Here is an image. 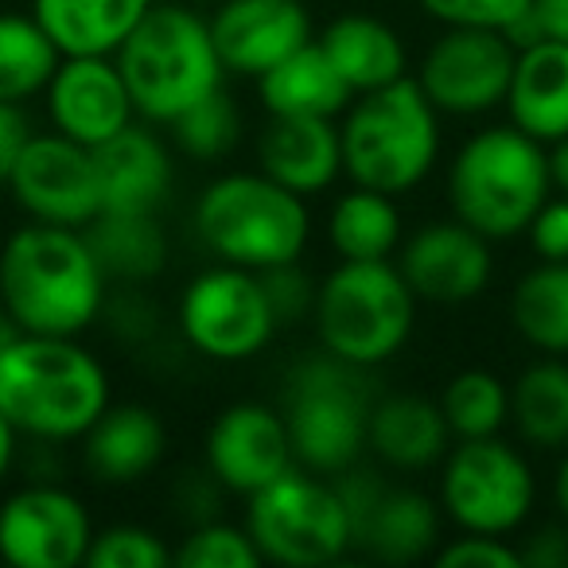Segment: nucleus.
Instances as JSON below:
<instances>
[{"mask_svg":"<svg viewBox=\"0 0 568 568\" xmlns=\"http://www.w3.org/2000/svg\"><path fill=\"white\" fill-rule=\"evenodd\" d=\"M59 63L63 55L32 12H0V102L43 98Z\"/></svg>","mask_w":568,"mask_h":568,"instance_id":"2f4dec72","label":"nucleus"},{"mask_svg":"<svg viewBox=\"0 0 568 568\" xmlns=\"http://www.w3.org/2000/svg\"><path fill=\"white\" fill-rule=\"evenodd\" d=\"M534 0H417V9L440 28H490L510 32Z\"/></svg>","mask_w":568,"mask_h":568,"instance_id":"e433bc0d","label":"nucleus"},{"mask_svg":"<svg viewBox=\"0 0 568 568\" xmlns=\"http://www.w3.org/2000/svg\"><path fill=\"white\" fill-rule=\"evenodd\" d=\"M444 510L420 487L386 483L355 518V549L382 565H417L440 549Z\"/></svg>","mask_w":568,"mask_h":568,"instance_id":"4be33fe9","label":"nucleus"},{"mask_svg":"<svg viewBox=\"0 0 568 568\" xmlns=\"http://www.w3.org/2000/svg\"><path fill=\"white\" fill-rule=\"evenodd\" d=\"M510 425L526 448H568V358L541 355L510 382Z\"/></svg>","mask_w":568,"mask_h":568,"instance_id":"c756f323","label":"nucleus"},{"mask_svg":"<svg viewBox=\"0 0 568 568\" xmlns=\"http://www.w3.org/2000/svg\"><path fill=\"white\" fill-rule=\"evenodd\" d=\"M324 55L343 74L351 90L371 94V90L394 87V82L409 79V48H405L402 32L389 20L371 17V12H343L335 17L324 32L316 36Z\"/></svg>","mask_w":568,"mask_h":568,"instance_id":"393cba45","label":"nucleus"},{"mask_svg":"<svg viewBox=\"0 0 568 568\" xmlns=\"http://www.w3.org/2000/svg\"><path fill=\"white\" fill-rule=\"evenodd\" d=\"M183 4H195V9H206V4H211V9H214L219 0H183Z\"/></svg>","mask_w":568,"mask_h":568,"instance_id":"09e8293b","label":"nucleus"},{"mask_svg":"<svg viewBox=\"0 0 568 568\" xmlns=\"http://www.w3.org/2000/svg\"><path fill=\"white\" fill-rule=\"evenodd\" d=\"M293 467L301 464L281 405L234 402L219 409L203 436V471L230 495H257Z\"/></svg>","mask_w":568,"mask_h":568,"instance_id":"2eb2a0df","label":"nucleus"},{"mask_svg":"<svg viewBox=\"0 0 568 568\" xmlns=\"http://www.w3.org/2000/svg\"><path fill=\"white\" fill-rule=\"evenodd\" d=\"M110 276L87 230L32 222L0 245V308L28 335H82L102 320Z\"/></svg>","mask_w":568,"mask_h":568,"instance_id":"f257e3e1","label":"nucleus"},{"mask_svg":"<svg viewBox=\"0 0 568 568\" xmlns=\"http://www.w3.org/2000/svg\"><path fill=\"white\" fill-rule=\"evenodd\" d=\"M4 183L12 191V203L32 222L87 230L102 214V180H98L94 149L55 129L48 133L36 129Z\"/></svg>","mask_w":568,"mask_h":568,"instance_id":"4468645a","label":"nucleus"},{"mask_svg":"<svg viewBox=\"0 0 568 568\" xmlns=\"http://www.w3.org/2000/svg\"><path fill=\"white\" fill-rule=\"evenodd\" d=\"M518 48L506 32L490 28H440L420 55L417 87L440 118H487L503 110Z\"/></svg>","mask_w":568,"mask_h":568,"instance_id":"f8f14e48","label":"nucleus"},{"mask_svg":"<svg viewBox=\"0 0 568 568\" xmlns=\"http://www.w3.org/2000/svg\"><path fill=\"white\" fill-rule=\"evenodd\" d=\"M113 59L136 118L164 129L230 79L214 48L211 20L183 0H156Z\"/></svg>","mask_w":568,"mask_h":568,"instance_id":"7ed1b4c3","label":"nucleus"},{"mask_svg":"<svg viewBox=\"0 0 568 568\" xmlns=\"http://www.w3.org/2000/svg\"><path fill=\"white\" fill-rule=\"evenodd\" d=\"M257 98L268 118H343V110L355 102V90L332 67L320 40H312L261 74Z\"/></svg>","mask_w":568,"mask_h":568,"instance_id":"a878e982","label":"nucleus"},{"mask_svg":"<svg viewBox=\"0 0 568 568\" xmlns=\"http://www.w3.org/2000/svg\"><path fill=\"white\" fill-rule=\"evenodd\" d=\"M510 324L537 355L568 358V261H537L514 281Z\"/></svg>","mask_w":568,"mask_h":568,"instance_id":"7c9ffc66","label":"nucleus"},{"mask_svg":"<svg viewBox=\"0 0 568 568\" xmlns=\"http://www.w3.org/2000/svg\"><path fill=\"white\" fill-rule=\"evenodd\" d=\"M36 136L28 110L17 102H0V183L9 180L12 168H17L20 152L28 149V141Z\"/></svg>","mask_w":568,"mask_h":568,"instance_id":"37998d69","label":"nucleus"},{"mask_svg":"<svg viewBox=\"0 0 568 568\" xmlns=\"http://www.w3.org/2000/svg\"><path fill=\"white\" fill-rule=\"evenodd\" d=\"M87 237L102 261L105 276L118 284H152L168 268L172 242L160 222V214H129V211H102L87 226Z\"/></svg>","mask_w":568,"mask_h":568,"instance_id":"c85d7f7f","label":"nucleus"},{"mask_svg":"<svg viewBox=\"0 0 568 568\" xmlns=\"http://www.w3.org/2000/svg\"><path fill=\"white\" fill-rule=\"evenodd\" d=\"M440 121V110L413 74L394 87L358 94L339 118L343 175L382 195H409L436 172L444 144Z\"/></svg>","mask_w":568,"mask_h":568,"instance_id":"423d86ee","label":"nucleus"},{"mask_svg":"<svg viewBox=\"0 0 568 568\" xmlns=\"http://www.w3.org/2000/svg\"><path fill=\"white\" fill-rule=\"evenodd\" d=\"M506 36L514 40V48H526V43L537 40L568 43V0H534L526 17Z\"/></svg>","mask_w":568,"mask_h":568,"instance_id":"79ce46f5","label":"nucleus"},{"mask_svg":"<svg viewBox=\"0 0 568 568\" xmlns=\"http://www.w3.org/2000/svg\"><path fill=\"white\" fill-rule=\"evenodd\" d=\"M503 105L506 121L545 149L568 136V43L537 40L518 48Z\"/></svg>","mask_w":568,"mask_h":568,"instance_id":"b1692460","label":"nucleus"},{"mask_svg":"<svg viewBox=\"0 0 568 568\" xmlns=\"http://www.w3.org/2000/svg\"><path fill=\"white\" fill-rule=\"evenodd\" d=\"M452 448V428L440 402L425 394L374 397L366 417V452L389 471H433Z\"/></svg>","mask_w":568,"mask_h":568,"instance_id":"5701e85b","label":"nucleus"},{"mask_svg":"<svg viewBox=\"0 0 568 568\" xmlns=\"http://www.w3.org/2000/svg\"><path fill=\"white\" fill-rule=\"evenodd\" d=\"M24 436L12 428V420L0 413V487L12 479V471H17V464H20V448H24Z\"/></svg>","mask_w":568,"mask_h":568,"instance_id":"a18cd8bd","label":"nucleus"},{"mask_svg":"<svg viewBox=\"0 0 568 568\" xmlns=\"http://www.w3.org/2000/svg\"><path fill=\"white\" fill-rule=\"evenodd\" d=\"M366 374L343 358L308 355L288 371L281 394V413L288 436H293L296 464L304 471L335 475L351 471L366 456V417H371L374 394Z\"/></svg>","mask_w":568,"mask_h":568,"instance_id":"6e6552de","label":"nucleus"},{"mask_svg":"<svg viewBox=\"0 0 568 568\" xmlns=\"http://www.w3.org/2000/svg\"><path fill=\"white\" fill-rule=\"evenodd\" d=\"M552 506H557V518L568 526V448L560 452L557 471H552Z\"/></svg>","mask_w":568,"mask_h":568,"instance_id":"de8ad7c7","label":"nucleus"},{"mask_svg":"<svg viewBox=\"0 0 568 568\" xmlns=\"http://www.w3.org/2000/svg\"><path fill=\"white\" fill-rule=\"evenodd\" d=\"M102 320L113 327V335L125 343H144L160 332V316L152 312V304L136 293V284H125V293L118 301H105Z\"/></svg>","mask_w":568,"mask_h":568,"instance_id":"a19ab883","label":"nucleus"},{"mask_svg":"<svg viewBox=\"0 0 568 568\" xmlns=\"http://www.w3.org/2000/svg\"><path fill=\"white\" fill-rule=\"evenodd\" d=\"M257 168L304 199L324 195L343 175L339 118H268L257 136Z\"/></svg>","mask_w":568,"mask_h":568,"instance_id":"412c9836","label":"nucleus"},{"mask_svg":"<svg viewBox=\"0 0 568 568\" xmlns=\"http://www.w3.org/2000/svg\"><path fill=\"white\" fill-rule=\"evenodd\" d=\"M417 308L420 301L397 261H339L316 284L312 327L327 355L378 371L409 347Z\"/></svg>","mask_w":568,"mask_h":568,"instance_id":"0eeeda50","label":"nucleus"},{"mask_svg":"<svg viewBox=\"0 0 568 568\" xmlns=\"http://www.w3.org/2000/svg\"><path fill=\"white\" fill-rule=\"evenodd\" d=\"M102 211L160 214L175 187V156L152 125H129L94 149Z\"/></svg>","mask_w":568,"mask_h":568,"instance_id":"aec40b11","label":"nucleus"},{"mask_svg":"<svg viewBox=\"0 0 568 568\" xmlns=\"http://www.w3.org/2000/svg\"><path fill=\"white\" fill-rule=\"evenodd\" d=\"M242 526L265 565L327 568L355 549V526L335 479L304 467L284 471L245 498Z\"/></svg>","mask_w":568,"mask_h":568,"instance_id":"1a4fd4ad","label":"nucleus"},{"mask_svg":"<svg viewBox=\"0 0 568 568\" xmlns=\"http://www.w3.org/2000/svg\"><path fill=\"white\" fill-rule=\"evenodd\" d=\"M156 0H32V17L59 55H118Z\"/></svg>","mask_w":568,"mask_h":568,"instance_id":"bb28decb","label":"nucleus"},{"mask_svg":"<svg viewBox=\"0 0 568 568\" xmlns=\"http://www.w3.org/2000/svg\"><path fill=\"white\" fill-rule=\"evenodd\" d=\"M82 471L102 487H136L168 456V425L144 402H110L79 440Z\"/></svg>","mask_w":568,"mask_h":568,"instance_id":"6ab92c4d","label":"nucleus"},{"mask_svg":"<svg viewBox=\"0 0 568 568\" xmlns=\"http://www.w3.org/2000/svg\"><path fill=\"white\" fill-rule=\"evenodd\" d=\"M436 503L444 518L464 534L510 537L534 518L537 475L518 444L498 436L452 440L440 459Z\"/></svg>","mask_w":568,"mask_h":568,"instance_id":"9d476101","label":"nucleus"},{"mask_svg":"<svg viewBox=\"0 0 568 568\" xmlns=\"http://www.w3.org/2000/svg\"><path fill=\"white\" fill-rule=\"evenodd\" d=\"M537 261H568V195L552 191L526 230Z\"/></svg>","mask_w":568,"mask_h":568,"instance_id":"ea45409f","label":"nucleus"},{"mask_svg":"<svg viewBox=\"0 0 568 568\" xmlns=\"http://www.w3.org/2000/svg\"><path fill=\"white\" fill-rule=\"evenodd\" d=\"M444 187L459 222L490 242H514L552 195L549 149L510 121L487 125L456 149Z\"/></svg>","mask_w":568,"mask_h":568,"instance_id":"39448f33","label":"nucleus"},{"mask_svg":"<svg viewBox=\"0 0 568 568\" xmlns=\"http://www.w3.org/2000/svg\"><path fill=\"white\" fill-rule=\"evenodd\" d=\"M549 180L557 195H568V136L549 144Z\"/></svg>","mask_w":568,"mask_h":568,"instance_id":"49530a36","label":"nucleus"},{"mask_svg":"<svg viewBox=\"0 0 568 568\" xmlns=\"http://www.w3.org/2000/svg\"><path fill=\"white\" fill-rule=\"evenodd\" d=\"M261 284H265L268 304H273L281 327L301 324V320H312V304H316V281L301 268V261L293 265H276L261 273Z\"/></svg>","mask_w":568,"mask_h":568,"instance_id":"58836bf2","label":"nucleus"},{"mask_svg":"<svg viewBox=\"0 0 568 568\" xmlns=\"http://www.w3.org/2000/svg\"><path fill=\"white\" fill-rule=\"evenodd\" d=\"M518 549H521V565L526 568H568V526L565 521L541 526L537 534H529Z\"/></svg>","mask_w":568,"mask_h":568,"instance_id":"c03bdc74","label":"nucleus"},{"mask_svg":"<svg viewBox=\"0 0 568 568\" xmlns=\"http://www.w3.org/2000/svg\"><path fill=\"white\" fill-rule=\"evenodd\" d=\"M327 245L339 261H394L405 242V219L394 195L351 183L327 211Z\"/></svg>","mask_w":568,"mask_h":568,"instance_id":"cd10ccee","label":"nucleus"},{"mask_svg":"<svg viewBox=\"0 0 568 568\" xmlns=\"http://www.w3.org/2000/svg\"><path fill=\"white\" fill-rule=\"evenodd\" d=\"M105 363L79 335H12L0 343V413L36 444H79L110 409Z\"/></svg>","mask_w":568,"mask_h":568,"instance_id":"f03ea898","label":"nucleus"},{"mask_svg":"<svg viewBox=\"0 0 568 568\" xmlns=\"http://www.w3.org/2000/svg\"><path fill=\"white\" fill-rule=\"evenodd\" d=\"M191 226L214 261L265 273L293 265L312 242L308 199L257 172H222L199 191Z\"/></svg>","mask_w":568,"mask_h":568,"instance_id":"20e7f679","label":"nucleus"},{"mask_svg":"<svg viewBox=\"0 0 568 568\" xmlns=\"http://www.w3.org/2000/svg\"><path fill=\"white\" fill-rule=\"evenodd\" d=\"M261 565L265 560H261L250 529L222 518L199 521L175 545V568H261Z\"/></svg>","mask_w":568,"mask_h":568,"instance_id":"f704fd0d","label":"nucleus"},{"mask_svg":"<svg viewBox=\"0 0 568 568\" xmlns=\"http://www.w3.org/2000/svg\"><path fill=\"white\" fill-rule=\"evenodd\" d=\"M433 560L440 568H526L521 565V549L510 537L495 534H464L440 541V549L433 552Z\"/></svg>","mask_w":568,"mask_h":568,"instance_id":"4c0bfd02","label":"nucleus"},{"mask_svg":"<svg viewBox=\"0 0 568 568\" xmlns=\"http://www.w3.org/2000/svg\"><path fill=\"white\" fill-rule=\"evenodd\" d=\"M175 327L199 358L242 366L276 339L281 320L268 304L261 273L214 261L183 284L175 301Z\"/></svg>","mask_w":568,"mask_h":568,"instance_id":"9b49d317","label":"nucleus"},{"mask_svg":"<svg viewBox=\"0 0 568 568\" xmlns=\"http://www.w3.org/2000/svg\"><path fill=\"white\" fill-rule=\"evenodd\" d=\"M490 245H495L490 237L452 214V219H433L405 234L394 261L420 304L459 308V304L479 301L495 281Z\"/></svg>","mask_w":568,"mask_h":568,"instance_id":"dca6fc26","label":"nucleus"},{"mask_svg":"<svg viewBox=\"0 0 568 568\" xmlns=\"http://www.w3.org/2000/svg\"><path fill=\"white\" fill-rule=\"evenodd\" d=\"M206 20L226 74L253 82L316 40L304 0H219Z\"/></svg>","mask_w":568,"mask_h":568,"instance_id":"a211bd4d","label":"nucleus"},{"mask_svg":"<svg viewBox=\"0 0 568 568\" xmlns=\"http://www.w3.org/2000/svg\"><path fill=\"white\" fill-rule=\"evenodd\" d=\"M43 110L55 133L87 149H102L136 121V105L113 55H63L43 90Z\"/></svg>","mask_w":568,"mask_h":568,"instance_id":"f3484780","label":"nucleus"},{"mask_svg":"<svg viewBox=\"0 0 568 568\" xmlns=\"http://www.w3.org/2000/svg\"><path fill=\"white\" fill-rule=\"evenodd\" d=\"M440 413L452 428V440L498 436L510 425V382L487 366H464L440 389Z\"/></svg>","mask_w":568,"mask_h":568,"instance_id":"473e14b6","label":"nucleus"},{"mask_svg":"<svg viewBox=\"0 0 568 568\" xmlns=\"http://www.w3.org/2000/svg\"><path fill=\"white\" fill-rule=\"evenodd\" d=\"M90 568H172L175 549L141 521H113L98 529L87 552Z\"/></svg>","mask_w":568,"mask_h":568,"instance_id":"c9c22d12","label":"nucleus"},{"mask_svg":"<svg viewBox=\"0 0 568 568\" xmlns=\"http://www.w3.org/2000/svg\"><path fill=\"white\" fill-rule=\"evenodd\" d=\"M94 534L90 506L55 479L24 483L0 498V560L12 568H79Z\"/></svg>","mask_w":568,"mask_h":568,"instance_id":"ddd939ff","label":"nucleus"},{"mask_svg":"<svg viewBox=\"0 0 568 568\" xmlns=\"http://www.w3.org/2000/svg\"><path fill=\"white\" fill-rule=\"evenodd\" d=\"M168 133H172L175 152L199 164H214V160H226L242 141V110L222 87L199 105H191L187 113H180L168 125Z\"/></svg>","mask_w":568,"mask_h":568,"instance_id":"72a5a7b5","label":"nucleus"}]
</instances>
